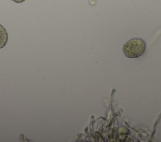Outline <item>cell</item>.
<instances>
[{"label": "cell", "mask_w": 161, "mask_h": 142, "mask_svg": "<svg viewBox=\"0 0 161 142\" xmlns=\"http://www.w3.org/2000/svg\"><path fill=\"white\" fill-rule=\"evenodd\" d=\"M145 42L140 38H133L128 40L122 48L123 53L129 58H136L141 56L145 53Z\"/></svg>", "instance_id": "obj_1"}, {"label": "cell", "mask_w": 161, "mask_h": 142, "mask_svg": "<svg viewBox=\"0 0 161 142\" xmlns=\"http://www.w3.org/2000/svg\"><path fill=\"white\" fill-rule=\"evenodd\" d=\"M8 39V36L5 28L0 24V49L4 48Z\"/></svg>", "instance_id": "obj_2"}, {"label": "cell", "mask_w": 161, "mask_h": 142, "mask_svg": "<svg viewBox=\"0 0 161 142\" xmlns=\"http://www.w3.org/2000/svg\"><path fill=\"white\" fill-rule=\"evenodd\" d=\"M11 1H13L14 2H16L17 3H21L23 2V1H25V0H11Z\"/></svg>", "instance_id": "obj_3"}]
</instances>
